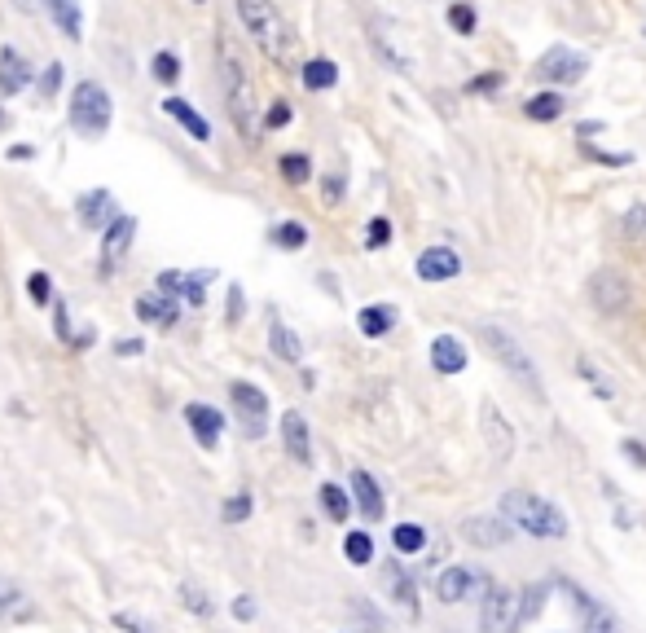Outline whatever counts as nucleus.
<instances>
[{"instance_id":"23","label":"nucleus","mask_w":646,"mask_h":633,"mask_svg":"<svg viewBox=\"0 0 646 633\" xmlns=\"http://www.w3.org/2000/svg\"><path fill=\"white\" fill-rule=\"evenodd\" d=\"M163 110H167V115H172L176 124H181V128H185V132H189V137H194V141H211V124H207L203 115H198L194 106L185 102V97H167V102H163Z\"/></svg>"},{"instance_id":"54","label":"nucleus","mask_w":646,"mask_h":633,"mask_svg":"<svg viewBox=\"0 0 646 633\" xmlns=\"http://www.w3.org/2000/svg\"><path fill=\"white\" fill-rule=\"evenodd\" d=\"M137 352H146V343H141V339H124V343H119V357H137Z\"/></svg>"},{"instance_id":"3","label":"nucleus","mask_w":646,"mask_h":633,"mask_svg":"<svg viewBox=\"0 0 646 633\" xmlns=\"http://www.w3.org/2000/svg\"><path fill=\"white\" fill-rule=\"evenodd\" d=\"M238 14H242V22H247V31L255 36V44H260L273 62H282L286 53H291V31H286L282 14H277L269 0H238Z\"/></svg>"},{"instance_id":"11","label":"nucleus","mask_w":646,"mask_h":633,"mask_svg":"<svg viewBox=\"0 0 646 633\" xmlns=\"http://www.w3.org/2000/svg\"><path fill=\"white\" fill-rule=\"evenodd\" d=\"M132 238H137V216H124V211H119V216L102 229V273H110L119 260H124Z\"/></svg>"},{"instance_id":"33","label":"nucleus","mask_w":646,"mask_h":633,"mask_svg":"<svg viewBox=\"0 0 646 633\" xmlns=\"http://www.w3.org/2000/svg\"><path fill=\"white\" fill-rule=\"evenodd\" d=\"M343 554H348V563H356V568L374 563V541H370V532H348V537H343Z\"/></svg>"},{"instance_id":"36","label":"nucleus","mask_w":646,"mask_h":633,"mask_svg":"<svg viewBox=\"0 0 646 633\" xmlns=\"http://www.w3.org/2000/svg\"><path fill=\"white\" fill-rule=\"evenodd\" d=\"M277 168H282V176L291 185H304L308 176H313V159H308V154H282V163H277Z\"/></svg>"},{"instance_id":"48","label":"nucleus","mask_w":646,"mask_h":633,"mask_svg":"<svg viewBox=\"0 0 646 633\" xmlns=\"http://www.w3.org/2000/svg\"><path fill=\"white\" fill-rule=\"evenodd\" d=\"M343 190H348V181H343L339 172H330V176H326V185H321V194H326V203H339Z\"/></svg>"},{"instance_id":"49","label":"nucleus","mask_w":646,"mask_h":633,"mask_svg":"<svg viewBox=\"0 0 646 633\" xmlns=\"http://www.w3.org/2000/svg\"><path fill=\"white\" fill-rule=\"evenodd\" d=\"M58 84H62V62H53L49 71H44V84H40V93H44V97H53V93H58Z\"/></svg>"},{"instance_id":"42","label":"nucleus","mask_w":646,"mask_h":633,"mask_svg":"<svg viewBox=\"0 0 646 633\" xmlns=\"http://www.w3.org/2000/svg\"><path fill=\"white\" fill-rule=\"evenodd\" d=\"M365 242H370V251L387 247V242H392V220L374 216V220H370V229H365Z\"/></svg>"},{"instance_id":"32","label":"nucleus","mask_w":646,"mask_h":633,"mask_svg":"<svg viewBox=\"0 0 646 633\" xmlns=\"http://www.w3.org/2000/svg\"><path fill=\"white\" fill-rule=\"evenodd\" d=\"M563 106H567V102H563L559 93H537L523 110H528V119H537V124H550V119L563 115Z\"/></svg>"},{"instance_id":"52","label":"nucleus","mask_w":646,"mask_h":633,"mask_svg":"<svg viewBox=\"0 0 646 633\" xmlns=\"http://www.w3.org/2000/svg\"><path fill=\"white\" fill-rule=\"evenodd\" d=\"M233 616H238V620H255V603H251L247 594H242V598H233Z\"/></svg>"},{"instance_id":"46","label":"nucleus","mask_w":646,"mask_h":633,"mask_svg":"<svg viewBox=\"0 0 646 633\" xmlns=\"http://www.w3.org/2000/svg\"><path fill=\"white\" fill-rule=\"evenodd\" d=\"M53 326H58V339H62V343H71V339H75V335H71V313H66L62 299L53 304Z\"/></svg>"},{"instance_id":"5","label":"nucleus","mask_w":646,"mask_h":633,"mask_svg":"<svg viewBox=\"0 0 646 633\" xmlns=\"http://www.w3.org/2000/svg\"><path fill=\"white\" fill-rule=\"evenodd\" d=\"M225 102H229V115L233 124H238V132L251 141V115H255V93H251V75L242 71V62L233 58V53H225Z\"/></svg>"},{"instance_id":"2","label":"nucleus","mask_w":646,"mask_h":633,"mask_svg":"<svg viewBox=\"0 0 646 633\" xmlns=\"http://www.w3.org/2000/svg\"><path fill=\"white\" fill-rule=\"evenodd\" d=\"M110 119H115V102L110 93L97 80H84L75 84V97H71V128L80 132L88 141H102L110 132Z\"/></svg>"},{"instance_id":"24","label":"nucleus","mask_w":646,"mask_h":633,"mask_svg":"<svg viewBox=\"0 0 646 633\" xmlns=\"http://www.w3.org/2000/svg\"><path fill=\"white\" fill-rule=\"evenodd\" d=\"M132 308H137L141 321H154V326H172V321L181 317V304H176L172 295H141Z\"/></svg>"},{"instance_id":"26","label":"nucleus","mask_w":646,"mask_h":633,"mask_svg":"<svg viewBox=\"0 0 646 633\" xmlns=\"http://www.w3.org/2000/svg\"><path fill=\"white\" fill-rule=\"evenodd\" d=\"M44 9L53 14V22H58V31L66 40H80L84 14H80V5H75V0H44Z\"/></svg>"},{"instance_id":"35","label":"nucleus","mask_w":646,"mask_h":633,"mask_svg":"<svg viewBox=\"0 0 646 633\" xmlns=\"http://www.w3.org/2000/svg\"><path fill=\"white\" fill-rule=\"evenodd\" d=\"M545 594H550V585H528V590H519V625L523 620H537L541 607H545Z\"/></svg>"},{"instance_id":"51","label":"nucleus","mask_w":646,"mask_h":633,"mask_svg":"<svg viewBox=\"0 0 646 633\" xmlns=\"http://www.w3.org/2000/svg\"><path fill=\"white\" fill-rule=\"evenodd\" d=\"M466 88H471V93H493V88H501V75H480V80H471Z\"/></svg>"},{"instance_id":"39","label":"nucleus","mask_w":646,"mask_h":633,"mask_svg":"<svg viewBox=\"0 0 646 633\" xmlns=\"http://www.w3.org/2000/svg\"><path fill=\"white\" fill-rule=\"evenodd\" d=\"M625 238L646 247V203H638L633 211H625Z\"/></svg>"},{"instance_id":"13","label":"nucleus","mask_w":646,"mask_h":633,"mask_svg":"<svg viewBox=\"0 0 646 633\" xmlns=\"http://www.w3.org/2000/svg\"><path fill=\"white\" fill-rule=\"evenodd\" d=\"M185 422H189V431H194V440L203 444V449H216L220 436H225V418H220L216 405H203V401L185 405Z\"/></svg>"},{"instance_id":"10","label":"nucleus","mask_w":646,"mask_h":633,"mask_svg":"<svg viewBox=\"0 0 646 633\" xmlns=\"http://www.w3.org/2000/svg\"><path fill=\"white\" fill-rule=\"evenodd\" d=\"M488 590V576L484 572H471V568H444L436 576V594L440 603H466V598L484 594Z\"/></svg>"},{"instance_id":"56","label":"nucleus","mask_w":646,"mask_h":633,"mask_svg":"<svg viewBox=\"0 0 646 633\" xmlns=\"http://www.w3.org/2000/svg\"><path fill=\"white\" fill-rule=\"evenodd\" d=\"M444 633H453V629H444Z\"/></svg>"},{"instance_id":"12","label":"nucleus","mask_w":646,"mask_h":633,"mask_svg":"<svg viewBox=\"0 0 646 633\" xmlns=\"http://www.w3.org/2000/svg\"><path fill=\"white\" fill-rule=\"evenodd\" d=\"M572 590V603H576V616H581V633H620V620L611 616L607 603H598L594 594L576 590V585H567Z\"/></svg>"},{"instance_id":"50","label":"nucleus","mask_w":646,"mask_h":633,"mask_svg":"<svg viewBox=\"0 0 646 633\" xmlns=\"http://www.w3.org/2000/svg\"><path fill=\"white\" fill-rule=\"evenodd\" d=\"M625 453H629L633 466H642V471H646V444L642 440H625Z\"/></svg>"},{"instance_id":"18","label":"nucleus","mask_w":646,"mask_h":633,"mask_svg":"<svg viewBox=\"0 0 646 633\" xmlns=\"http://www.w3.org/2000/svg\"><path fill=\"white\" fill-rule=\"evenodd\" d=\"M480 427H484V436L488 444H493V458H510V449H515V431L506 427V418H501V409L493 401H484L480 405Z\"/></svg>"},{"instance_id":"15","label":"nucleus","mask_w":646,"mask_h":633,"mask_svg":"<svg viewBox=\"0 0 646 633\" xmlns=\"http://www.w3.org/2000/svg\"><path fill=\"white\" fill-rule=\"evenodd\" d=\"M75 211H80V225H84V229H97V233H102L110 220L119 216V203H115V194H110V190H88V194H80Z\"/></svg>"},{"instance_id":"16","label":"nucleus","mask_w":646,"mask_h":633,"mask_svg":"<svg viewBox=\"0 0 646 633\" xmlns=\"http://www.w3.org/2000/svg\"><path fill=\"white\" fill-rule=\"evenodd\" d=\"M462 273V260L453 247H427L418 255V277L422 282H453Z\"/></svg>"},{"instance_id":"19","label":"nucleus","mask_w":646,"mask_h":633,"mask_svg":"<svg viewBox=\"0 0 646 633\" xmlns=\"http://www.w3.org/2000/svg\"><path fill=\"white\" fill-rule=\"evenodd\" d=\"M396 304H365L361 313H356V326H361V335L365 339H383V335H392L396 330Z\"/></svg>"},{"instance_id":"6","label":"nucleus","mask_w":646,"mask_h":633,"mask_svg":"<svg viewBox=\"0 0 646 633\" xmlns=\"http://www.w3.org/2000/svg\"><path fill=\"white\" fill-rule=\"evenodd\" d=\"M519 629V594L488 581L480 607V633H515Z\"/></svg>"},{"instance_id":"41","label":"nucleus","mask_w":646,"mask_h":633,"mask_svg":"<svg viewBox=\"0 0 646 633\" xmlns=\"http://www.w3.org/2000/svg\"><path fill=\"white\" fill-rule=\"evenodd\" d=\"M449 22H453V31H458V36H471V31H475V9L466 5V0H458V5H449Z\"/></svg>"},{"instance_id":"45","label":"nucleus","mask_w":646,"mask_h":633,"mask_svg":"<svg viewBox=\"0 0 646 633\" xmlns=\"http://www.w3.org/2000/svg\"><path fill=\"white\" fill-rule=\"evenodd\" d=\"M291 119H295V110H291V102H273L269 110H264V128H286V124H291Z\"/></svg>"},{"instance_id":"20","label":"nucleus","mask_w":646,"mask_h":633,"mask_svg":"<svg viewBox=\"0 0 646 633\" xmlns=\"http://www.w3.org/2000/svg\"><path fill=\"white\" fill-rule=\"evenodd\" d=\"M31 84V66L22 62V53L18 49H0V93L5 97H14V93H22V88Z\"/></svg>"},{"instance_id":"9","label":"nucleus","mask_w":646,"mask_h":633,"mask_svg":"<svg viewBox=\"0 0 646 633\" xmlns=\"http://www.w3.org/2000/svg\"><path fill=\"white\" fill-rule=\"evenodd\" d=\"M585 71H589V62L576 49H567V44H554V49H545L541 62H537V75H545L550 84H576Z\"/></svg>"},{"instance_id":"55","label":"nucleus","mask_w":646,"mask_h":633,"mask_svg":"<svg viewBox=\"0 0 646 633\" xmlns=\"http://www.w3.org/2000/svg\"><path fill=\"white\" fill-rule=\"evenodd\" d=\"M0 128H5V106H0Z\"/></svg>"},{"instance_id":"29","label":"nucleus","mask_w":646,"mask_h":633,"mask_svg":"<svg viewBox=\"0 0 646 633\" xmlns=\"http://www.w3.org/2000/svg\"><path fill=\"white\" fill-rule=\"evenodd\" d=\"M304 84L313 88V93H326V88L339 84V66H334L330 58H313V62H304Z\"/></svg>"},{"instance_id":"44","label":"nucleus","mask_w":646,"mask_h":633,"mask_svg":"<svg viewBox=\"0 0 646 633\" xmlns=\"http://www.w3.org/2000/svg\"><path fill=\"white\" fill-rule=\"evenodd\" d=\"M181 603H185L194 616H211V603H207V594L198 590V585H181Z\"/></svg>"},{"instance_id":"43","label":"nucleus","mask_w":646,"mask_h":633,"mask_svg":"<svg viewBox=\"0 0 646 633\" xmlns=\"http://www.w3.org/2000/svg\"><path fill=\"white\" fill-rule=\"evenodd\" d=\"M576 370H581V379H589V383H594V392L603 396V401H611V396H616V392H611V383H607L603 374L594 370V361H585V357H581V361H576Z\"/></svg>"},{"instance_id":"38","label":"nucleus","mask_w":646,"mask_h":633,"mask_svg":"<svg viewBox=\"0 0 646 633\" xmlns=\"http://www.w3.org/2000/svg\"><path fill=\"white\" fill-rule=\"evenodd\" d=\"M251 510H255L251 493H233L229 502L220 506V519H225V524H242V519H251Z\"/></svg>"},{"instance_id":"4","label":"nucleus","mask_w":646,"mask_h":633,"mask_svg":"<svg viewBox=\"0 0 646 633\" xmlns=\"http://www.w3.org/2000/svg\"><path fill=\"white\" fill-rule=\"evenodd\" d=\"M480 339L488 343V352H493V357L506 365V370L515 374L523 387H528V396H537V401H541V374H537V365H532L528 352L519 348V339L506 335L501 326H480Z\"/></svg>"},{"instance_id":"47","label":"nucleus","mask_w":646,"mask_h":633,"mask_svg":"<svg viewBox=\"0 0 646 633\" xmlns=\"http://www.w3.org/2000/svg\"><path fill=\"white\" fill-rule=\"evenodd\" d=\"M242 313H247V299H242V286L233 282V286H229V326H238Z\"/></svg>"},{"instance_id":"31","label":"nucleus","mask_w":646,"mask_h":633,"mask_svg":"<svg viewBox=\"0 0 646 633\" xmlns=\"http://www.w3.org/2000/svg\"><path fill=\"white\" fill-rule=\"evenodd\" d=\"M273 247H282V251H304L308 247V229L299 225V220H282V225H273Z\"/></svg>"},{"instance_id":"8","label":"nucleus","mask_w":646,"mask_h":633,"mask_svg":"<svg viewBox=\"0 0 646 633\" xmlns=\"http://www.w3.org/2000/svg\"><path fill=\"white\" fill-rule=\"evenodd\" d=\"M589 299H594V308L603 317H620L629 308V277L620 273V269H598L594 277H589Z\"/></svg>"},{"instance_id":"37","label":"nucleus","mask_w":646,"mask_h":633,"mask_svg":"<svg viewBox=\"0 0 646 633\" xmlns=\"http://www.w3.org/2000/svg\"><path fill=\"white\" fill-rule=\"evenodd\" d=\"M150 71H154V80H159V84H176V80H181V58L163 49V53H154Z\"/></svg>"},{"instance_id":"22","label":"nucleus","mask_w":646,"mask_h":633,"mask_svg":"<svg viewBox=\"0 0 646 633\" xmlns=\"http://www.w3.org/2000/svg\"><path fill=\"white\" fill-rule=\"evenodd\" d=\"M462 537L471 541V546H506L510 541V528L501 524V519H488V515H480V519H462Z\"/></svg>"},{"instance_id":"40","label":"nucleus","mask_w":646,"mask_h":633,"mask_svg":"<svg viewBox=\"0 0 646 633\" xmlns=\"http://www.w3.org/2000/svg\"><path fill=\"white\" fill-rule=\"evenodd\" d=\"M27 295H31V304H53V277L36 269L27 277Z\"/></svg>"},{"instance_id":"7","label":"nucleus","mask_w":646,"mask_h":633,"mask_svg":"<svg viewBox=\"0 0 646 633\" xmlns=\"http://www.w3.org/2000/svg\"><path fill=\"white\" fill-rule=\"evenodd\" d=\"M229 401H233V409H238V418H242V431H247L251 440H260L264 422H269V396H264L255 383H247V379H233L229 383Z\"/></svg>"},{"instance_id":"30","label":"nucleus","mask_w":646,"mask_h":633,"mask_svg":"<svg viewBox=\"0 0 646 633\" xmlns=\"http://www.w3.org/2000/svg\"><path fill=\"white\" fill-rule=\"evenodd\" d=\"M317 493H321V510H326L334 524H343V519L352 515V493H343L339 484H321Z\"/></svg>"},{"instance_id":"28","label":"nucleus","mask_w":646,"mask_h":633,"mask_svg":"<svg viewBox=\"0 0 646 633\" xmlns=\"http://www.w3.org/2000/svg\"><path fill=\"white\" fill-rule=\"evenodd\" d=\"M269 348L282 361H304V339H299L286 321H273V326H269Z\"/></svg>"},{"instance_id":"14","label":"nucleus","mask_w":646,"mask_h":633,"mask_svg":"<svg viewBox=\"0 0 646 633\" xmlns=\"http://www.w3.org/2000/svg\"><path fill=\"white\" fill-rule=\"evenodd\" d=\"M352 502H356V510H361L365 524H378V519L387 515L383 488H378V480L370 471H352Z\"/></svg>"},{"instance_id":"1","label":"nucleus","mask_w":646,"mask_h":633,"mask_svg":"<svg viewBox=\"0 0 646 633\" xmlns=\"http://www.w3.org/2000/svg\"><path fill=\"white\" fill-rule=\"evenodd\" d=\"M501 515H506V524L523 528L528 537H567V515L559 506H550L545 497L537 493H523V488H510L506 497H501Z\"/></svg>"},{"instance_id":"25","label":"nucleus","mask_w":646,"mask_h":633,"mask_svg":"<svg viewBox=\"0 0 646 633\" xmlns=\"http://www.w3.org/2000/svg\"><path fill=\"white\" fill-rule=\"evenodd\" d=\"M0 620H36V603L5 576H0Z\"/></svg>"},{"instance_id":"34","label":"nucleus","mask_w":646,"mask_h":633,"mask_svg":"<svg viewBox=\"0 0 646 633\" xmlns=\"http://www.w3.org/2000/svg\"><path fill=\"white\" fill-rule=\"evenodd\" d=\"M392 546L400 554H418L422 546H427V528H422V524H400V528H392Z\"/></svg>"},{"instance_id":"21","label":"nucleus","mask_w":646,"mask_h":633,"mask_svg":"<svg viewBox=\"0 0 646 633\" xmlns=\"http://www.w3.org/2000/svg\"><path fill=\"white\" fill-rule=\"evenodd\" d=\"M466 343L458 335H440L436 343H431V365H436L440 374H462L466 370Z\"/></svg>"},{"instance_id":"53","label":"nucleus","mask_w":646,"mask_h":633,"mask_svg":"<svg viewBox=\"0 0 646 633\" xmlns=\"http://www.w3.org/2000/svg\"><path fill=\"white\" fill-rule=\"evenodd\" d=\"M115 625H119V629H128V633H146V625H141V620H132L128 612H119V616H115Z\"/></svg>"},{"instance_id":"27","label":"nucleus","mask_w":646,"mask_h":633,"mask_svg":"<svg viewBox=\"0 0 646 633\" xmlns=\"http://www.w3.org/2000/svg\"><path fill=\"white\" fill-rule=\"evenodd\" d=\"M383 585L392 590V598H396L400 607L418 612V590H414V581H409V572L400 568V563H387V568H383Z\"/></svg>"},{"instance_id":"17","label":"nucleus","mask_w":646,"mask_h":633,"mask_svg":"<svg viewBox=\"0 0 646 633\" xmlns=\"http://www.w3.org/2000/svg\"><path fill=\"white\" fill-rule=\"evenodd\" d=\"M282 444L299 466L313 462V436H308V418L299 414V409H291V414L282 418Z\"/></svg>"}]
</instances>
